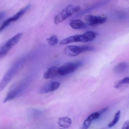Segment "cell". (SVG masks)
<instances>
[{"instance_id": "6da1fadb", "label": "cell", "mask_w": 129, "mask_h": 129, "mask_svg": "<svg viewBox=\"0 0 129 129\" xmlns=\"http://www.w3.org/2000/svg\"><path fill=\"white\" fill-rule=\"evenodd\" d=\"M23 62L22 59L16 61L7 71L0 82V92L3 90L18 73Z\"/></svg>"}, {"instance_id": "7a4b0ae2", "label": "cell", "mask_w": 129, "mask_h": 129, "mask_svg": "<svg viewBox=\"0 0 129 129\" xmlns=\"http://www.w3.org/2000/svg\"><path fill=\"white\" fill-rule=\"evenodd\" d=\"M81 10L80 7L79 6L70 5L59 12L54 17V23L58 25L70 17Z\"/></svg>"}, {"instance_id": "3957f363", "label": "cell", "mask_w": 129, "mask_h": 129, "mask_svg": "<svg viewBox=\"0 0 129 129\" xmlns=\"http://www.w3.org/2000/svg\"><path fill=\"white\" fill-rule=\"evenodd\" d=\"M26 86V83L25 82L21 81L16 83L11 87L7 94L4 99V103L13 100L21 95L25 91Z\"/></svg>"}, {"instance_id": "277c9868", "label": "cell", "mask_w": 129, "mask_h": 129, "mask_svg": "<svg viewBox=\"0 0 129 129\" xmlns=\"http://www.w3.org/2000/svg\"><path fill=\"white\" fill-rule=\"evenodd\" d=\"M22 36V33H17L0 46V59L5 56L11 49L17 44Z\"/></svg>"}, {"instance_id": "5b68a950", "label": "cell", "mask_w": 129, "mask_h": 129, "mask_svg": "<svg viewBox=\"0 0 129 129\" xmlns=\"http://www.w3.org/2000/svg\"><path fill=\"white\" fill-rule=\"evenodd\" d=\"M95 48L94 47L88 45H83L82 46L69 45L65 48L64 50V53L67 56L75 57L84 52L92 51Z\"/></svg>"}, {"instance_id": "8992f818", "label": "cell", "mask_w": 129, "mask_h": 129, "mask_svg": "<svg viewBox=\"0 0 129 129\" xmlns=\"http://www.w3.org/2000/svg\"><path fill=\"white\" fill-rule=\"evenodd\" d=\"M83 63L80 61L69 62L59 68V75H67L76 70L82 65Z\"/></svg>"}, {"instance_id": "52a82bcc", "label": "cell", "mask_w": 129, "mask_h": 129, "mask_svg": "<svg viewBox=\"0 0 129 129\" xmlns=\"http://www.w3.org/2000/svg\"><path fill=\"white\" fill-rule=\"evenodd\" d=\"M31 5H28L22 8L14 16L4 21L0 26V33L7 28L11 23L18 20L22 16H23L31 8Z\"/></svg>"}, {"instance_id": "ba28073f", "label": "cell", "mask_w": 129, "mask_h": 129, "mask_svg": "<svg viewBox=\"0 0 129 129\" xmlns=\"http://www.w3.org/2000/svg\"><path fill=\"white\" fill-rule=\"evenodd\" d=\"M86 24L91 26H98L105 23L107 22V17L103 16H97L89 14L84 17Z\"/></svg>"}, {"instance_id": "9c48e42d", "label": "cell", "mask_w": 129, "mask_h": 129, "mask_svg": "<svg viewBox=\"0 0 129 129\" xmlns=\"http://www.w3.org/2000/svg\"><path fill=\"white\" fill-rule=\"evenodd\" d=\"M60 85V83L58 82H50L44 85L39 90L41 94H47L57 90Z\"/></svg>"}, {"instance_id": "30bf717a", "label": "cell", "mask_w": 129, "mask_h": 129, "mask_svg": "<svg viewBox=\"0 0 129 129\" xmlns=\"http://www.w3.org/2000/svg\"><path fill=\"white\" fill-rule=\"evenodd\" d=\"M98 35V33L92 31H89L83 34L79 35V42H88L92 41Z\"/></svg>"}, {"instance_id": "8fae6325", "label": "cell", "mask_w": 129, "mask_h": 129, "mask_svg": "<svg viewBox=\"0 0 129 129\" xmlns=\"http://www.w3.org/2000/svg\"><path fill=\"white\" fill-rule=\"evenodd\" d=\"M101 114L100 112H95L91 114L83 122L82 129H88L90 127L91 123L94 120L98 119Z\"/></svg>"}, {"instance_id": "7c38bea8", "label": "cell", "mask_w": 129, "mask_h": 129, "mask_svg": "<svg viewBox=\"0 0 129 129\" xmlns=\"http://www.w3.org/2000/svg\"><path fill=\"white\" fill-rule=\"evenodd\" d=\"M59 68L56 67H51L44 73L43 78L45 79H53L59 75Z\"/></svg>"}, {"instance_id": "4fadbf2b", "label": "cell", "mask_w": 129, "mask_h": 129, "mask_svg": "<svg viewBox=\"0 0 129 129\" xmlns=\"http://www.w3.org/2000/svg\"><path fill=\"white\" fill-rule=\"evenodd\" d=\"M69 24L71 28L75 29H82L87 26V24L79 19L72 20L70 21Z\"/></svg>"}, {"instance_id": "5bb4252c", "label": "cell", "mask_w": 129, "mask_h": 129, "mask_svg": "<svg viewBox=\"0 0 129 129\" xmlns=\"http://www.w3.org/2000/svg\"><path fill=\"white\" fill-rule=\"evenodd\" d=\"M58 125L63 128H68L71 126L72 123V120L68 117H60L58 119Z\"/></svg>"}, {"instance_id": "9a60e30c", "label": "cell", "mask_w": 129, "mask_h": 129, "mask_svg": "<svg viewBox=\"0 0 129 129\" xmlns=\"http://www.w3.org/2000/svg\"><path fill=\"white\" fill-rule=\"evenodd\" d=\"M129 67V64L126 62H122L117 64L114 68V73L117 74H121L125 71Z\"/></svg>"}, {"instance_id": "2e32d148", "label": "cell", "mask_w": 129, "mask_h": 129, "mask_svg": "<svg viewBox=\"0 0 129 129\" xmlns=\"http://www.w3.org/2000/svg\"><path fill=\"white\" fill-rule=\"evenodd\" d=\"M107 2V1H103L101 2H99V3H97V4H95L89 7L86 8L85 10H83V11L81 12V13L78 14L77 15V16H81L83 15V14L89 13V12L91 11H92L93 10H94V9L98 8L100 7H101V6L104 5Z\"/></svg>"}, {"instance_id": "e0dca14e", "label": "cell", "mask_w": 129, "mask_h": 129, "mask_svg": "<svg viewBox=\"0 0 129 129\" xmlns=\"http://www.w3.org/2000/svg\"><path fill=\"white\" fill-rule=\"evenodd\" d=\"M121 111L120 110L118 111L115 114L114 118L113 120L108 124V127L109 128H112L115 126L119 122L120 118Z\"/></svg>"}, {"instance_id": "ac0fdd59", "label": "cell", "mask_w": 129, "mask_h": 129, "mask_svg": "<svg viewBox=\"0 0 129 129\" xmlns=\"http://www.w3.org/2000/svg\"><path fill=\"white\" fill-rule=\"evenodd\" d=\"M129 84V77H126L115 83L114 87L116 88H119L124 85Z\"/></svg>"}, {"instance_id": "d6986e66", "label": "cell", "mask_w": 129, "mask_h": 129, "mask_svg": "<svg viewBox=\"0 0 129 129\" xmlns=\"http://www.w3.org/2000/svg\"><path fill=\"white\" fill-rule=\"evenodd\" d=\"M47 41L50 46H54L58 43V39L56 35H53L47 39Z\"/></svg>"}, {"instance_id": "ffe728a7", "label": "cell", "mask_w": 129, "mask_h": 129, "mask_svg": "<svg viewBox=\"0 0 129 129\" xmlns=\"http://www.w3.org/2000/svg\"><path fill=\"white\" fill-rule=\"evenodd\" d=\"M121 129H129V120H127L123 123Z\"/></svg>"}, {"instance_id": "44dd1931", "label": "cell", "mask_w": 129, "mask_h": 129, "mask_svg": "<svg viewBox=\"0 0 129 129\" xmlns=\"http://www.w3.org/2000/svg\"><path fill=\"white\" fill-rule=\"evenodd\" d=\"M5 13L4 12H0V21L2 20L5 16Z\"/></svg>"}, {"instance_id": "7402d4cb", "label": "cell", "mask_w": 129, "mask_h": 129, "mask_svg": "<svg viewBox=\"0 0 129 129\" xmlns=\"http://www.w3.org/2000/svg\"></svg>"}]
</instances>
